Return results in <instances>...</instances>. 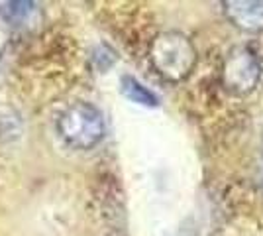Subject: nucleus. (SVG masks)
Returning <instances> with one entry per match:
<instances>
[{
  "instance_id": "423d86ee",
  "label": "nucleus",
  "mask_w": 263,
  "mask_h": 236,
  "mask_svg": "<svg viewBox=\"0 0 263 236\" xmlns=\"http://www.w3.org/2000/svg\"><path fill=\"white\" fill-rule=\"evenodd\" d=\"M33 8H35V4L32 2H4L0 6V16L8 24L16 26L22 22L24 18H28L33 12Z\"/></svg>"
},
{
  "instance_id": "39448f33",
  "label": "nucleus",
  "mask_w": 263,
  "mask_h": 236,
  "mask_svg": "<svg viewBox=\"0 0 263 236\" xmlns=\"http://www.w3.org/2000/svg\"><path fill=\"white\" fill-rule=\"evenodd\" d=\"M120 90L128 101L136 102V104L149 106V108L159 106V99H157V95L154 90H149L145 85H142L138 79L132 77V75H124L120 79Z\"/></svg>"
},
{
  "instance_id": "f257e3e1",
  "label": "nucleus",
  "mask_w": 263,
  "mask_h": 236,
  "mask_svg": "<svg viewBox=\"0 0 263 236\" xmlns=\"http://www.w3.org/2000/svg\"><path fill=\"white\" fill-rule=\"evenodd\" d=\"M154 69L167 81H185L197 65V49L193 42L181 32H161L155 35L149 47Z\"/></svg>"
},
{
  "instance_id": "f03ea898",
  "label": "nucleus",
  "mask_w": 263,
  "mask_h": 236,
  "mask_svg": "<svg viewBox=\"0 0 263 236\" xmlns=\"http://www.w3.org/2000/svg\"><path fill=\"white\" fill-rule=\"evenodd\" d=\"M57 134L69 148L90 150L106 134L104 116L90 102H73L57 118Z\"/></svg>"
},
{
  "instance_id": "7ed1b4c3",
  "label": "nucleus",
  "mask_w": 263,
  "mask_h": 236,
  "mask_svg": "<svg viewBox=\"0 0 263 236\" xmlns=\"http://www.w3.org/2000/svg\"><path fill=\"white\" fill-rule=\"evenodd\" d=\"M263 75L259 56L248 45H236L228 51L222 67V83L228 93L246 97L255 90Z\"/></svg>"
},
{
  "instance_id": "20e7f679",
  "label": "nucleus",
  "mask_w": 263,
  "mask_h": 236,
  "mask_svg": "<svg viewBox=\"0 0 263 236\" xmlns=\"http://www.w3.org/2000/svg\"><path fill=\"white\" fill-rule=\"evenodd\" d=\"M224 14L238 30L257 34L263 32V0H226Z\"/></svg>"
}]
</instances>
